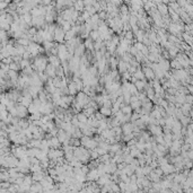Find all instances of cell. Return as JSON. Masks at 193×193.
I'll list each match as a JSON object with an SVG mask.
<instances>
[{"mask_svg": "<svg viewBox=\"0 0 193 193\" xmlns=\"http://www.w3.org/2000/svg\"><path fill=\"white\" fill-rule=\"evenodd\" d=\"M133 129H135V124L128 122V123H124L122 124L121 130H122V135H130V133H133Z\"/></svg>", "mask_w": 193, "mask_h": 193, "instance_id": "obj_3", "label": "cell"}, {"mask_svg": "<svg viewBox=\"0 0 193 193\" xmlns=\"http://www.w3.org/2000/svg\"><path fill=\"white\" fill-rule=\"evenodd\" d=\"M131 156L132 157H140L141 156V151L137 149L136 147H133V148H131Z\"/></svg>", "mask_w": 193, "mask_h": 193, "instance_id": "obj_13", "label": "cell"}, {"mask_svg": "<svg viewBox=\"0 0 193 193\" xmlns=\"http://www.w3.org/2000/svg\"><path fill=\"white\" fill-rule=\"evenodd\" d=\"M53 41L59 43V44H61V43L64 41V32L62 31V28H61L60 26H58V25L56 26L54 33H53Z\"/></svg>", "mask_w": 193, "mask_h": 193, "instance_id": "obj_2", "label": "cell"}, {"mask_svg": "<svg viewBox=\"0 0 193 193\" xmlns=\"http://www.w3.org/2000/svg\"><path fill=\"white\" fill-rule=\"evenodd\" d=\"M88 37H89L93 42H96L97 40H100V34H98V32H97V31H92V32L89 33Z\"/></svg>", "mask_w": 193, "mask_h": 193, "instance_id": "obj_12", "label": "cell"}, {"mask_svg": "<svg viewBox=\"0 0 193 193\" xmlns=\"http://www.w3.org/2000/svg\"><path fill=\"white\" fill-rule=\"evenodd\" d=\"M44 73L46 75V77L48 78H54L56 77V68L54 67H52L51 64L48 63L46 66V68H45V70H44Z\"/></svg>", "mask_w": 193, "mask_h": 193, "instance_id": "obj_5", "label": "cell"}, {"mask_svg": "<svg viewBox=\"0 0 193 193\" xmlns=\"http://www.w3.org/2000/svg\"><path fill=\"white\" fill-rule=\"evenodd\" d=\"M48 66V57H44L43 54H40L35 57L34 62H33V67L37 72H44L45 68Z\"/></svg>", "mask_w": 193, "mask_h": 193, "instance_id": "obj_1", "label": "cell"}, {"mask_svg": "<svg viewBox=\"0 0 193 193\" xmlns=\"http://www.w3.org/2000/svg\"><path fill=\"white\" fill-rule=\"evenodd\" d=\"M76 118H77V120H78L79 123H83V124H86V123H87V120H88V118H87L83 112L76 114Z\"/></svg>", "mask_w": 193, "mask_h": 193, "instance_id": "obj_11", "label": "cell"}, {"mask_svg": "<svg viewBox=\"0 0 193 193\" xmlns=\"http://www.w3.org/2000/svg\"><path fill=\"white\" fill-rule=\"evenodd\" d=\"M116 69H119L120 75H122V73L128 71V63H125V62L122 61V60H119V63H118V68H116Z\"/></svg>", "mask_w": 193, "mask_h": 193, "instance_id": "obj_7", "label": "cell"}, {"mask_svg": "<svg viewBox=\"0 0 193 193\" xmlns=\"http://www.w3.org/2000/svg\"><path fill=\"white\" fill-rule=\"evenodd\" d=\"M120 111H121L124 115H129V116L132 114V112H133L132 108L130 107V105H125V104H123V106L120 108Z\"/></svg>", "mask_w": 193, "mask_h": 193, "instance_id": "obj_10", "label": "cell"}, {"mask_svg": "<svg viewBox=\"0 0 193 193\" xmlns=\"http://www.w3.org/2000/svg\"><path fill=\"white\" fill-rule=\"evenodd\" d=\"M48 63L51 64L52 67H54L56 69L61 66V62H60V60L58 59L57 56H48Z\"/></svg>", "mask_w": 193, "mask_h": 193, "instance_id": "obj_4", "label": "cell"}, {"mask_svg": "<svg viewBox=\"0 0 193 193\" xmlns=\"http://www.w3.org/2000/svg\"><path fill=\"white\" fill-rule=\"evenodd\" d=\"M133 85H135V87L137 88L138 92H143L145 88H146V86L148 85V84H147V81L145 79V80H137L136 83H133Z\"/></svg>", "mask_w": 193, "mask_h": 193, "instance_id": "obj_6", "label": "cell"}, {"mask_svg": "<svg viewBox=\"0 0 193 193\" xmlns=\"http://www.w3.org/2000/svg\"><path fill=\"white\" fill-rule=\"evenodd\" d=\"M132 77L136 79V80H145V75H143L142 70H141V67L140 68H138L135 73L132 75Z\"/></svg>", "mask_w": 193, "mask_h": 193, "instance_id": "obj_8", "label": "cell"}, {"mask_svg": "<svg viewBox=\"0 0 193 193\" xmlns=\"http://www.w3.org/2000/svg\"><path fill=\"white\" fill-rule=\"evenodd\" d=\"M98 112H100L104 118H110V116H112V111H111V108H107V107H104V106L100 107Z\"/></svg>", "mask_w": 193, "mask_h": 193, "instance_id": "obj_9", "label": "cell"}]
</instances>
